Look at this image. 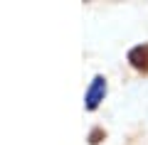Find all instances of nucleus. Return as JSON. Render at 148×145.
<instances>
[{
  "mask_svg": "<svg viewBox=\"0 0 148 145\" xmlns=\"http://www.w3.org/2000/svg\"><path fill=\"white\" fill-rule=\"evenodd\" d=\"M101 138H106V133H104V130H101V128H94V130H91V133H89V143H91V145L101 143Z\"/></svg>",
  "mask_w": 148,
  "mask_h": 145,
  "instance_id": "obj_3",
  "label": "nucleus"
},
{
  "mask_svg": "<svg viewBox=\"0 0 148 145\" xmlns=\"http://www.w3.org/2000/svg\"><path fill=\"white\" fill-rule=\"evenodd\" d=\"M106 79L101 76V74H96L94 79H91V84H89V88H86V93H84V108L86 111H96L101 106V101H104V96H106Z\"/></svg>",
  "mask_w": 148,
  "mask_h": 145,
  "instance_id": "obj_1",
  "label": "nucleus"
},
{
  "mask_svg": "<svg viewBox=\"0 0 148 145\" xmlns=\"http://www.w3.org/2000/svg\"><path fill=\"white\" fill-rule=\"evenodd\" d=\"M128 64L136 71L148 74V44H136L128 49Z\"/></svg>",
  "mask_w": 148,
  "mask_h": 145,
  "instance_id": "obj_2",
  "label": "nucleus"
}]
</instances>
